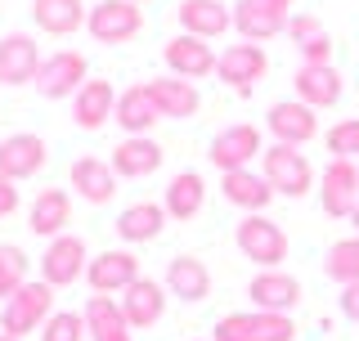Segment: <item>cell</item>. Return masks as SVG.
<instances>
[{
    "instance_id": "6da1fadb",
    "label": "cell",
    "mask_w": 359,
    "mask_h": 341,
    "mask_svg": "<svg viewBox=\"0 0 359 341\" xmlns=\"http://www.w3.org/2000/svg\"><path fill=\"white\" fill-rule=\"evenodd\" d=\"M50 314H54V288L50 283H22V288L14 292V297L5 301V310H0V333H9V337H27V333H41L45 323H50Z\"/></svg>"
},
{
    "instance_id": "7a4b0ae2",
    "label": "cell",
    "mask_w": 359,
    "mask_h": 341,
    "mask_svg": "<svg viewBox=\"0 0 359 341\" xmlns=\"http://www.w3.org/2000/svg\"><path fill=\"white\" fill-rule=\"evenodd\" d=\"M261 175L274 185V193H283V198H306L314 189V170L306 162V153L292 149V144H269L261 153Z\"/></svg>"
},
{
    "instance_id": "3957f363",
    "label": "cell",
    "mask_w": 359,
    "mask_h": 341,
    "mask_svg": "<svg viewBox=\"0 0 359 341\" xmlns=\"http://www.w3.org/2000/svg\"><path fill=\"white\" fill-rule=\"evenodd\" d=\"M216 341H297V323H292V314L238 310L216 323Z\"/></svg>"
},
{
    "instance_id": "277c9868",
    "label": "cell",
    "mask_w": 359,
    "mask_h": 341,
    "mask_svg": "<svg viewBox=\"0 0 359 341\" xmlns=\"http://www.w3.org/2000/svg\"><path fill=\"white\" fill-rule=\"evenodd\" d=\"M86 32L99 45H126L144 32V9L135 0H99L86 18Z\"/></svg>"
},
{
    "instance_id": "5b68a950",
    "label": "cell",
    "mask_w": 359,
    "mask_h": 341,
    "mask_svg": "<svg viewBox=\"0 0 359 341\" xmlns=\"http://www.w3.org/2000/svg\"><path fill=\"white\" fill-rule=\"evenodd\" d=\"M233 243H238V252H243L247 260H256V265H265V269H274L278 260L287 256V234L278 229V225L269 220L265 211L243 215L238 229H233Z\"/></svg>"
},
{
    "instance_id": "8992f818",
    "label": "cell",
    "mask_w": 359,
    "mask_h": 341,
    "mask_svg": "<svg viewBox=\"0 0 359 341\" xmlns=\"http://www.w3.org/2000/svg\"><path fill=\"white\" fill-rule=\"evenodd\" d=\"M292 22V0H238L233 5V27L243 41H274Z\"/></svg>"
},
{
    "instance_id": "52a82bcc",
    "label": "cell",
    "mask_w": 359,
    "mask_h": 341,
    "mask_svg": "<svg viewBox=\"0 0 359 341\" xmlns=\"http://www.w3.org/2000/svg\"><path fill=\"white\" fill-rule=\"evenodd\" d=\"M90 81V67H86V54H76V50H59V54H50V59L41 63V72H36V95L45 99H76V90H81Z\"/></svg>"
},
{
    "instance_id": "ba28073f",
    "label": "cell",
    "mask_w": 359,
    "mask_h": 341,
    "mask_svg": "<svg viewBox=\"0 0 359 341\" xmlns=\"http://www.w3.org/2000/svg\"><path fill=\"white\" fill-rule=\"evenodd\" d=\"M86 269H90V252H86L81 238L76 234L50 238V247H45V256H41V279L50 283V288H72L76 279H86Z\"/></svg>"
},
{
    "instance_id": "9c48e42d",
    "label": "cell",
    "mask_w": 359,
    "mask_h": 341,
    "mask_svg": "<svg viewBox=\"0 0 359 341\" xmlns=\"http://www.w3.org/2000/svg\"><path fill=\"white\" fill-rule=\"evenodd\" d=\"M265 72H269V54H265L256 41H243V45H229V50H220L216 76H220L229 90H238V95H252V86L265 81Z\"/></svg>"
},
{
    "instance_id": "30bf717a",
    "label": "cell",
    "mask_w": 359,
    "mask_h": 341,
    "mask_svg": "<svg viewBox=\"0 0 359 341\" xmlns=\"http://www.w3.org/2000/svg\"><path fill=\"white\" fill-rule=\"evenodd\" d=\"M162 63L171 67V76H184V81H198V76H211L220 63V54L211 50L202 36H189V32H180L162 45Z\"/></svg>"
},
{
    "instance_id": "8fae6325",
    "label": "cell",
    "mask_w": 359,
    "mask_h": 341,
    "mask_svg": "<svg viewBox=\"0 0 359 341\" xmlns=\"http://www.w3.org/2000/svg\"><path fill=\"white\" fill-rule=\"evenodd\" d=\"M265 153V144H261V126H229V131H220L216 140H211V166L220 170H243V166H252V157H261Z\"/></svg>"
},
{
    "instance_id": "7c38bea8",
    "label": "cell",
    "mask_w": 359,
    "mask_h": 341,
    "mask_svg": "<svg viewBox=\"0 0 359 341\" xmlns=\"http://www.w3.org/2000/svg\"><path fill=\"white\" fill-rule=\"evenodd\" d=\"M265 126H269V135H274V144L301 149V144H310L314 135H319V117H314V108L301 104V99H283V104L269 108Z\"/></svg>"
},
{
    "instance_id": "4fadbf2b",
    "label": "cell",
    "mask_w": 359,
    "mask_h": 341,
    "mask_svg": "<svg viewBox=\"0 0 359 341\" xmlns=\"http://www.w3.org/2000/svg\"><path fill=\"white\" fill-rule=\"evenodd\" d=\"M45 162H50V149H45L41 135H9V140H0V175H9L18 185V180H32L36 170H45Z\"/></svg>"
},
{
    "instance_id": "5bb4252c",
    "label": "cell",
    "mask_w": 359,
    "mask_h": 341,
    "mask_svg": "<svg viewBox=\"0 0 359 341\" xmlns=\"http://www.w3.org/2000/svg\"><path fill=\"white\" fill-rule=\"evenodd\" d=\"M86 283H90V292H95V297L126 292L130 283H140V260H135L130 252H99V256H90Z\"/></svg>"
},
{
    "instance_id": "9a60e30c",
    "label": "cell",
    "mask_w": 359,
    "mask_h": 341,
    "mask_svg": "<svg viewBox=\"0 0 359 341\" xmlns=\"http://www.w3.org/2000/svg\"><path fill=\"white\" fill-rule=\"evenodd\" d=\"M41 63L45 59L36 50V36H27V32H9V36H0V81H5V86L36 81Z\"/></svg>"
},
{
    "instance_id": "2e32d148",
    "label": "cell",
    "mask_w": 359,
    "mask_h": 341,
    "mask_svg": "<svg viewBox=\"0 0 359 341\" xmlns=\"http://www.w3.org/2000/svg\"><path fill=\"white\" fill-rule=\"evenodd\" d=\"M319 198H323V211H328V215H337V220H351L355 207H359V166L332 157V166L323 170Z\"/></svg>"
},
{
    "instance_id": "e0dca14e",
    "label": "cell",
    "mask_w": 359,
    "mask_h": 341,
    "mask_svg": "<svg viewBox=\"0 0 359 341\" xmlns=\"http://www.w3.org/2000/svg\"><path fill=\"white\" fill-rule=\"evenodd\" d=\"M220 193H224V202H229V207H238V211H247V215L265 211L269 202H274V185H269L265 175H256L252 166H243V170H224Z\"/></svg>"
},
{
    "instance_id": "ac0fdd59",
    "label": "cell",
    "mask_w": 359,
    "mask_h": 341,
    "mask_svg": "<svg viewBox=\"0 0 359 341\" xmlns=\"http://www.w3.org/2000/svg\"><path fill=\"white\" fill-rule=\"evenodd\" d=\"M175 14H180V27L202 41H216L233 27V5H220V0H180Z\"/></svg>"
},
{
    "instance_id": "d6986e66",
    "label": "cell",
    "mask_w": 359,
    "mask_h": 341,
    "mask_svg": "<svg viewBox=\"0 0 359 341\" xmlns=\"http://www.w3.org/2000/svg\"><path fill=\"white\" fill-rule=\"evenodd\" d=\"M292 86H297V99H301V104H310L314 112L332 108L337 99H341V72H337L332 63H301Z\"/></svg>"
},
{
    "instance_id": "ffe728a7",
    "label": "cell",
    "mask_w": 359,
    "mask_h": 341,
    "mask_svg": "<svg viewBox=\"0 0 359 341\" xmlns=\"http://www.w3.org/2000/svg\"><path fill=\"white\" fill-rule=\"evenodd\" d=\"M112 121H117L126 135H149L157 121H162V108H157V99H153V90L149 81L144 86H130V90H121L117 95V112H112Z\"/></svg>"
},
{
    "instance_id": "44dd1931",
    "label": "cell",
    "mask_w": 359,
    "mask_h": 341,
    "mask_svg": "<svg viewBox=\"0 0 359 341\" xmlns=\"http://www.w3.org/2000/svg\"><path fill=\"white\" fill-rule=\"evenodd\" d=\"M247 297H252L256 310H269V314H292V305L301 301V283L292 274H278V269H265L247 283Z\"/></svg>"
},
{
    "instance_id": "7402d4cb",
    "label": "cell",
    "mask_w": 359,
    "mask_h": 341,
    "mask_svg": "<svg viewBox=\"0 0 359 341\" xmlns=\"http://www.w3.org/2000/svg\"><path fill=\"white\" fill-rule=\"evenodd\" d=\"M162 166V144L149 140V135H126V140L112 149V170L121 180H144Z\"/></svg>"
},
{
    "instance_id": "603a6c76",
    "label": "cell",
    "mask_w": 359,
    "mask_h": 341,
    "mask_svg": "<svg viewBox=\"0 0 359 341\" xmlns=\"http://www.w3.org/2000/svg\"><path fill=\"white\" fill-rule=\"evenodd\" d=\"M121 310H126L130 328H153L162 323L166 314V283H153V279H140L121 292Z\"/></svg>"
},
{
    "instance_id": "cb8c5ba5",
    "label": "cell",
    "mask_w": 359,
    "mask_h": 341,
    "mask_svg": "<svg viewBox=\"0 0 359 341\" xmlns=\"http://www.w3.org/2000/svg\"><path fill=\"white\" fill-rule=\"evenodd\" d=\"M112 112H117V90H112V81H86L81 90H76L72 117H76V126H81V131L108 126Z\"/></svg>"
},
{
    "instance_id": "d4e9b609",
    "label": "cell",
    "mask_w": 359,
    "mask_h": 341,
    "mask_svg": "<svg viewBox=\"0 0 359 341\" xmlns=\"http://www.w3.org/2000/svg\"><path fill=\"white\" fill-rule=\"evenodd\" d=\"M117 180H121V175L112 170V162H99V157H76V162H72V189L81 193L86 202H95V207L112 202Z\"/></svg>"
},
{
    "instance_id": "484cf974",
    "label": "cell",
    "mask_w": 359,
    "mask_h": 341,
    "mask_svg": "<svg viewBox=\"0 0 359 341\" xmlns=\"http://www.w3.org/2000/svg\"><path fill=\"white\" fill-rule=\"evenodd\" d=\"M81 314H86L90 341H130V333H135L121 301H112V297H90Z\"/></svg>"
},
{
    "instance_id": "4316f807",
    "label": "cell",
    "mask_w": 359,
    "mask_h": 341,
    "mask_svg": "<svg viewBox=\"0 0 359 341\" xmlns=\"http://www.w3.org/2000/svg\"><path fill=\"white\" fill-rule=\"evenodd\" d=\"M67 220H72V202H67L63 189H41L36 202H32L27 211V229L36 238H59L67 229Z\"/></svg>"
},
{
    "instance_id": "83f0119b",
    "label": "cell",
    "mask_w": 359,
    "mask_h": 341,
    "mask_svg": "<svg viewBox=\"0 0 359 341\" xmlns=\"http://www.w3.org/2000/svg\"><path fill=\"white\" fill-rule=\"evenodd\" d=\"M153 90V99H157V108H162V117H175V121H184V117H194L198 112V86L194 81H184V76H153L149 81Z\"/></svg>"
},
{
    "instance_id": "f1b7e54d",
    "label": "cell",
    "mask_w": 359,
    "mask_h": 341,
    "mask_svg": "<svg viewBox=\"0 0 359 341\" xmlns=\"http://www.w3.org/2000/svg\"><path fill=\"white\" fill-rule=\"evenodd\" d=\"M32 18H36V27L50 32V36H72L76 27H86L90 9L81 0H32Z\"/></svg>"
},
{
    "instance_id": "f546056e",
    "label": "cell",
    "mask_w": 359,
    "mask_h": 341,
    "mask_svg": "<svg viewBox=\"0 0 359 341\" xmlns=\"http://www.w3.org/2000/svg\"><path fill=\"white\" fill-rule=\"evenodd\" d=\"M166 220H171V215H166L162 202H130V207L117 215V234H121V243H153Z\"/></svg>"
},
{
    "instance_id": "4dcf8cb0",
    "label": "cell",
    "mask_w": 359,
    "mask_h": 341,
    "mask_svg": "<svg viewBox=\"0 0 359 341\" xmlns=\"http://www.w3.org/2000/svg\"><path fill=\"white\" fill-rule=\"evenodd\" d=\"M202 202H207V185H202L198 170H180V175L166 185V198L162 207L171 220H194V215L202 211Z\"/></svg>"
},
{
    "instance_id": "1f68e13d",
    "label": "cell",
    "mask_w": 359,
    "mask_h": 341,
    "mask_svg": "<svg viewBox=\"0 0 359 341\" xmlns=\"http://www.w3.org/2000/svg\"><path fill=\"white\" fill-rule=\"evenodd\" d=\"M166 292L180 297V301H202L211 292L207 265H202L198 256H175L171 265H166Z\"/></svg>"
},
{
    "instance_id": "d6a6232c",
    "label": "cell",
    "mask_w": 359,
    "mask_h": 341,
    "mask_svg": "<svg viewBox=\"0 0 359 341\" xmlns=\"http://www.w3.org/2000/svg\"><path fill=\"white\" fill-rule=\"evenodd\" d=\"M323 274H328L332 283H341V288L359 283V234L337 238V243L328 247V256H323Z\"/></svg>"
},
{
    "instance_id": "836d02e7",
    "label": "cell",
    "mask_w": 359,
    "mask_h": 341,
    "mask_svg": "<svg viewBox=\"0 0 359 341\" xmlns=\"http://www.w3.org/2000/svg\"><path fill=\"white\" fill-rule=\"evenodd\" d=\"M27 283V252L14 243H0V301H9Z\"/></svg>"
},
{
    "instance_id": "e575fe53",
    "label": "cell",
    "mask_w": 359,
    "mask_h": 341,
    "mask_svg": "<svg viewBox=\"0 0 359 341\" xmlns=\"http://www.w3.org/2000/svg\"><path fill=\"white\" fill-rule=\"evenodd\" d=\"M86 337H90L86 314H72V310L50 314V323L41 328V341H86Z\"/></svg>"
},
{
    "instance_id": "d590c367",
    "label": "cell",
    "mask_w": 359,
    "mask_h": 341,
    "mask_svg": "<svg viewBox=\"0 0 359 341\" xmlns=\"http://www.w3.org/2000/svg\"><path fill=\"white\" fill-rule=\"evenodd\" d=\"M323 144H328L332 157H341V162H351V157H359V117H346L337 121V126L323 135Z\"/></svg>"
},
{
    "instance_id": "8d00e7d4",
    "label": "cell",
    "mask_w": 359,
    "mask_h": 341,
    "mask_svg": "<svg viewBox=\"0 0 359 341\" xmlns=\"http://www.w3.org/2000/svg\"><path fill=\"white\" fill-rule=\"evenodd\" d=\"M301 59H306V63H332V36L319 32V36L301 41Z\"/></svg>"
},
{
    "instance_id": "74e56055",
    "label": "cell",
    "mask_w": 359,
    "mask_h": 341,
    "mask_svg": "<svg viewBox=\"0 0 359 341\" xmlns=\"http://www.w3.org/2000/svg\"><path fill=\"white\" fill-rule=\"evenodd\" d=\"M319 32H323V27H319V18H310V14H292V22H287V36L297 41V45H301V41H310V36H319Z\"/></svg>"
},
{
    "instance_id": "f35d334b",
    "label": "cell",
    "mask_w": 359,
    "mask_h": 341,
    "mask_svg": "<svg viewBox=\"0 0 359 341\" xmlns=\"http://www.w3.org/2000/svg\"><path fill=\"white\" fill-rule=\"evenodd\" d=\"M14 211H18V189H14V180H9V175H0V220L14 215Z\"/></svg>"
},
{
    "instance_id": "ab89813d",
    "label": "cell",
    "mask_w": 359,
    "mask_h": 341,
    "mask_svg": "<svg viewBox=\"0 0 359 341\" xmlns=\"http://www.w3.org/2000/svg\"><path fill=\"white\" fill-rule=\"evenodd\" d=\"M341 314L351 323H359V283H351V288H341Z\"/></svg>"
},
{
    "instance_id": "60d3db41",
    "label": "cell",
    "mask_w": 359,
    "mask_h": 341,
    "mask_svg": "<svg viewBox=\"0 0 359 341\" xmlns=\"http://www.w3.org/2000/svg\"><path fill=\"white\" fill-rule=\"evenodd\" d=\"M351 220H355V234H359V207H355V215H351Z\"/></svg>"
},
{
    "instance_id": "b9f144b4",
    "label": "cell",
    "mask_w": 359,
    "mask_h": 341,
    "mask_svg": "<svg viewBox=\"0 0 359 341\" xmlns=\"http://www.w3.org/2000/svg\"><path fill=\"white\" fill-rule=\"evenodd\" d=\"M0 341H18V337H9V333H0Z\"/></svg>"
},
{
    "instance_id": "7bdbcfd3",
    "label": "cell",
    "mask_w": 359,
    "mask_h": 341,
    "mask_svg": "<svg viewBox=\"0 0 359 341\" xmlns=\"http://www.w3.org/2000/svg\"><path fill=\"white\" fill-rule=\"evenodd\" d=\"M135 5H144V0H135Z\"/></svg>"
},
{
    "instance_id": "ee69618b",
    "label": "cell",
    "mask_w": 359,
    "mask_h": 341,
    "mask_svg": "<svg viewBox=\"0 0 359 341\" xmlns=\"http://www.w3.org/2000/svg\"><path fill=\"white\" fill-rule=\"evenodd\" d=\"M355 166H359V162H355Z\"/></svg>"
}]
</instances>
